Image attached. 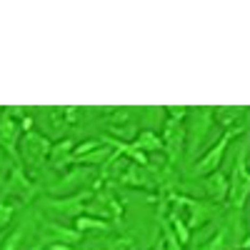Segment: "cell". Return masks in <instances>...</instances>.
Returning a JSON list of instances; mask_svg holds the SVG:
<instances>
[{
    "mask_svg": "<svg viewBox=\"0 0 250 250\" xmlns=\"http://www.w3.org/2000/svg\"><path fill=\"white\" fill-rule=\"evenodd\" d=\"M250 195V173H248V140L243 143V148L233 163V173L228 178V205L233 213H243L245 203Z\"/></svg>",
    "mask_w": 250,
    "mask_h": 250,
    "instance_id": "1",
    "label": "cell"
},
{
    "mask_svg": "<svg viewBox=\"0 0 250 250\" xmlns=\"http://www.w3.org/2000/svg\"><path fill=\"white\" fill-rule=\"evenodd\" d=\"M50 148H53L50 138H45L38 130H28V133L20 135V143H18V163L23 165L25 173L30 175L33 170L43 168V165L48 163Z\"/></svg>",
    "mask_w": 250,
    "mask_h": 250,
    "instance_id": "2",
    "label": "cell"
},
{
    "mask_svg": "<svg viewBox=\"0 0 250 250\" xmlns=\"http://www.w3.org/2000/svg\"><path fill=\"white\" fill-rule=\"evenodd\" d=\"M243 133H245V125H238V128H228V130L210 145V148H208V150L198 158V163L193 165V175H195V178H205V175H210V173L220 170V163H223L228 148H230L233 138H238V135H243Z\"/></svg>",
    "mask_w": 250,
    "mask_h": 250,
    "instance_id": "3",
    "label": "cell"
},
{
    "mask_svg": "<svg viewBox=\"0 0 250 250\" xmlns=\"http://www.w3.org/2000/svg\"><path fill=\"white\" fill-rule=\"evenodd\" d=\"M190 125L185 128V150L195 155L198 148L203 145V140L210 135L213 125H215V118H213V108H190Z\"/></svg>",
    "mask_w": 250,
    "mask_h": 250,
    "instance_id": "4",
    "label": "cell"
},
{
    "mask_svg": "<svg viewBox=\"0 0 250 250\" xmlns=\"http://www.w3.org/2000/svg\"><path fill=\"white\" fill-rule=\"evenodd\" d=\"M85 213L95 215V218H103V220H108L110 225H115V223H123L125 205L110 190H93V195H90V200L85 205Z\"/></svg>",
    "mask_w": 250,
    "mask_h": 250,
    "instance_id": "5",
    "label": "cell"
},
{
    "mask_svg": "<svg viewBox=\"0 0 250 250\" xmlns=\"http://www.w3.org/2000/svg\"><path fill=\"white\" fill-rule=\"evenodd\" d=\"M93 190H80V193H73V195H62V198H40V205L45 210L55 213L58 218H70L75 220L78 215L85 213V205L90 200Z\"/></svg>",
    "mask_w": 250,
    "mask_h": 250,
    "instance_id": "6",
    "label": "cell"
},
{
    "mask_svg": "<svg viewBox=\"0 0 250 250\" xmlns=\"http://www.w3.org/2000/svg\"><path fill=\"white\" fill-rule=\"evenodd\" d=\"M93 188H95V170L85 168V165H70L50 190L73 195V193H80V190H93Z\"/></svg>",
    "mask_w": 250,
    "mask_h": 250,
    "instance_id": "7",
    "label": "cell"
},
{
    "mask_svg": "<svg viewBox=\"0 0 250 250\" xmlns=\"http://www.w3.org/2000/svg\"><path fill=\"white\" fill-rule=\"evenodd\" d=\"M3 193H5V195H13V198H18V200H23V203H30V200H35V195H38V185H35V180L25 173L23 165L13 163L10 170H8V180H5V185H3Z\"/></svg>",
    "mask_w": 250,
    "mask_h": 250,
    "instance_id": "8",
    "label": "cell"
},
{
    "mask_svg": "<svg viewBox=\"0 0 250 250\" xmlns=\"http://www.w3.org/2000/svg\"><path fill=\"white\" fill-rule=\"evenodd\" d=\"M163 153H165V163L168 165H178V160L185 153V125L183 123H173V120H165V128H163Z\"/></svg>",
    "mask_w": 250,
    "mask_h": 250,
    "instance_id": "9",
    "label": "cell"
},
{
    "mask_svg": "<svg viewBox=\"0 0 250 250\" xmlns=\"http://www.w3.org/2000/svg\"><path fill=\"white\" fill-rule=\"evenodd\" d=\"M40 245H53V243H60V245H78L83 240V235L70 225H62V223H55L50 218H40Z\"/></svg>",
    "mask_w": 250,
    "mask_h": 250,
    "instance_id": "10",
    "label": "cell"
},
{
    "mask_svg": "<svg viewBox=\"0 0 250 250\" xmlns=\"http://www.w3.org/2000/svg\"><path fill=\"white\" fill-rule=\"evenodd\" d=\"M20 135H23V130H20L18 120H13L8 113L0 110V150H3L8 158H13L18 163V143H20Z\"/></svg>",
    "mask_w": 250,
    "mask_h": 250,
    "instance_id": "11",
    "label": "cell"
},
{
    "mask_svg": "<svg viewBox=\"0 0 250 250\" xmlns=\"http://www.w3.org/2000/svg\"><path fill=\"white\" fill-rule=\"evenodd\" d=\"M120 185L138 188V190H155V180H153V165L150 168H140L135 163H125V168L118 175Z\"/></svg>",
    "mask_w": 250,
    "mask_h": 250,
    "instance_id": "12",
    "label": "cell"
},
{
    "mask_svg": "<svg viewBox=\"0 0 250 250\" xmlns=\"http://www.w3.org/2000/svg\"><path fill=\"white\" fill-rule=\"evenodd\" d=\"M203 190H205V195H208L210 203H215V205L225 203L228 200V175L220 173V170L205 175L203 178Z\"/></svg>",
    "mask_w": 250,
    "mask_h": 250,
    "instance_id": "13",
    "label": "cell"
},
{
    "mask_svg": "<svg viewBox=\"0 0 250 250\" xmlns=\"http://www.w3.org/2000/svg\"><path fill=\"white\" fill-rule=\"evenodd\" d=\"M73 140L70 138H60L58 143H53V148H50V155H48V163L53 165V168H70L73 165V158H70V153H73Z\"/></svg>",
    "mask_w": 250,
    "mask_h": 250,
    "instance_id": "14",
    "label": "cell"
},
{
    "mask_svg": "<svg viewBox=\"0 0 250 250\" xmlns=\"http://www.w3.org/2000/svg\"><path fill=\"white\" fill-rule=\"evenodd\" d=\"M73 228L80 233V235H85V233H110L113 230V225L108 220H103V218H95V215H88V213H83L73 220Z\"/></svg>",
    "mask_w": 250,
    "mask_h": 250,
    "instance_id": "15",
    "label": "cell"
},
{
    "mask_svg": "<svg viewBox=\"0 0 250 250\" xmlns=\"http://www.w3.org/2000/svg\"><path fill=\"white\" fill-rule=\"evenodd\" d=\"M133 145H135L140 153H145V155H150V153H163V140H160V135H158L155 130H138Z\"/></svg>",
    "mask_w": 250,
    "mask_h": 250,
    "instance_id": "16",
    "label": "cell"
},
{
    "mask_svg": "<svg viewBox=\"0 0 250 250\" xmlns=\"http://www.w3.org/2000/svg\"><path fill=\"white\" fill-rule=\"evenodd\" d=\"M110 153H113V150L108 148V145H103V143H100L95 150H90V153H85V155L75 158L73 165H85V168H93V170H95V168H100V165L110 158Z\"/></svg>",
    "mask_w": 250,
    "mask_h": 250,
    "instance_id": "17",
    "label": "cell"
},
{
    "mask_svg": "<svg viewBox=\"0 0 250 250\" xmlns=\"http://www.w3.org/2000/svg\"><path fill=\"white\" fill-rule=\"evenodd\" d=\"M238 113H245V110H243V108H213L215 123H223L225 128H233V123H235L238 118H243V115H238Z\"/></svg>",
    "mask_w": 250,
    "mask_h": 250,
    "instance_id": "18",
    "label": "cell"
},
{
    "mask_svg": "<svg viewBox=\"0 0 250 250\" xmlns=\"http://www.w3.org/2000/svg\"><path fill=\"white\" fill-rule=\"evenodd\" d=\"M23 238H25V225H18L15 230H10L3 243H0V250H20V245H23Z\"/></svg>",
    "mask_w": 250,
    "mask_h": 250,
    "instance_id": "19",
    "label": "cell"
},
{
    "mask_svg": "<svg viewBox=\"0 0 250 250\" xmlns=\"http://www.w3.org/2000/svg\"><path fill=\"white\" fill-rule=\"evenodd\" d=\"M13 218H15V203H8L5 198H0V233L10 225Z\"/></svg>",
    "mask_w": 250,
    "mask_h": 250,
    "instance_id": "20",
    "label": "cell"
},
{
    "mask_svg": "<svg viewBox=\"0 0 250 250\" xmlns=\"http://www.w3.org/2000/svg\"><path fill=\"white\" fill-rule=\"evenodd\" d=\"M108 250H138V243L130 235H118L108 243Z\"/></svg>",
    "mask_w": 250,
    "mask_h": 250,
    "instance_id": "21",
    "label": "cell"
},
{
    "mask_svg": "<svg viewBox=\"0 0 250 250\" xmlns=\"http://www.w3.org/2000/svg\"><path fill=\"white\" fill-rule=\"evenodd\" d=\"M163 110L168 113V120H173V123H185L188 113H190L188 105H165Z\"/></svg>",
    "mask_w": 250,
    "mask_h": 250,
    "instance_id": "22",
    "label": "cell"
},
{
    "mask_svg": "<svg viewBox=\"0 0 250 250\" xmlns=\"http://www.w3.org/2000/svg\"><path fill=\"white\" fill-rule=\"evenodd\" d=\"M100 145V140H85V143H80V145H75L73 148V153H70V158L75 160V158H80V155H85V153H90V150H95Z\"/></svg>",
    "mask_w": 250,
    "mask_h": 250,
    "instance_id": "23",
    "label": "cell"
},
{
    "mask_svg": "<svg viewBox=\"0 0 250 250\" xmlns=\"http://www.w3.org/2000/svg\"><path fill=\"white\" fill-rule=\"evenodd\" d=\"M62 113H65V123H75L80 108H62Z\"/></svg>",
    "mask_w": 250,
    "mask_h": 250,
    "instance_id": "24",
    "label": "cell"
},
{
    "mask_svg": "<svg viewBox=\"0 0 250 250\" xmlns=\"http://www.w3.org/2000/svg\"><path fill=\"white\" fill-rule=\"evenodd\" d=\"M5 158H8V155H5L3 150H0V170H3V168H5V165H8V160H5Z\"/></svg>",
    "mask_w": 250,
    "mask_h": 250,
    "instance_id": "25",
    "label": "cell"
},
{
    "mask_svg": "<svg viewBox=\"0 0 250 250\" xmlns=\"http://www.w3.org/2000/svg\"><path fill=\"white\" fill-rule=\"evenodd\" d=\"M150 250H165V243H163V238H158V243H155Z\"/></svg>",
    "mask_w": 250,
    "mask_h": 250,
    "instance_id": "26",
    "label": "cell"
},
{
    "mask_svg": "<svg viewBox=\"0 0 250 250\" xmlns=\"http://www.w3.org/2000/svg\"><path fill=\"white\" fill-rule=\"evenodd\" d=\"M240 250H248V248H240Z\"/></svg>",
    "mask_w": 250,
    "mask_h": 250,
    "instance_id": "27",
    "label": "cell"
},
{
    "mask_svg": "<svg viewBox=\"0 0 250 250\" xmlns=\"http://www.w3.org/2000/svg\"><path fill=\"white\" fill-rule=\"evenodd\" d=\"M93 250H100V248H93Z\"/></svg>",
    "mask_w": 250,
    "mask_h": 250,
    "instance_id": "28",
    "label": "cell"
},
{
    "mask_svg": "<svg viewBox=\"0 0 250 250\" xmlns=\"http://www.w3.org/2000/svg\"><path fill=\"white\" fill-rule=\"evenodd\" d=\"M0 243H3V238H0Z\"/></svg>",
    "mask_w": 250,
    "mask_h": 250,
    "instance_id": "29",
    "label": "cell"
},
{
    "mask_svg": "<svg viewBox=\"0 0 250 250\" xmlns=\"http://www.w3.org/2000/svg\"><path fill=\"white\" fill-rule=\"evenodd\" d=\"M0 110H3V108H0Z\"/></svg>",
    "mask_w": 250,
    "mask_h": 250,
    "instance_id": "30",
    "label": "cell"
}]
</instances>
